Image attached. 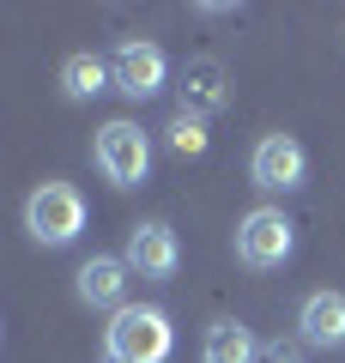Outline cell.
Masks as SVG:
<instances>
[{
    "mask_svg": "<svg viewBox=\"0 0 345 363\" xmlns=\"http://www.w3.org/2000/svg\"><path fill=\"white\" fill-rule=\"evenodd\" d=\"M170 351H176V327L158 303H128L103 327V357L115 363H170Z\"/></svg>",
    "mask_w": 345,
    "mask_h": 363,
    "instance_id": "obj_1",
    "label": "cell"
},
{
    "mask_svg": "<svg viewBox=\"0 0 345 363\" xmlns=\"http://www.w3.org/2000/svg\"><path fill=\"white\" fill-rule=\"evenodd\" d=\"M85 194H79L73 182H37L25 194V236L43 248H67L79 242V230H85Z\"/></svg>",
    "mask_w": 345,
    "mask_h": 363,
    "instance_id": "obj_2",
    "label": "cell"
},
{
    "mask_svg": "<svg viewBox=\"0 0 345 363\" xmlns=\"http://www.w3.org/2000/svg\"><path fill=\"white\" fill-rule=\"evenodd\" d=\"M297 255V224L285 206H255L236 218V260L248 272H273Z\"/></svg>",
    "mask_w": 345,
    "mask_h": 363,
    "instance_id": "obj_3",
    "label": "cell"
},
{
    "mask_svg": "<svg viewBox=\"0 0 345 363\" xmlns=\"http://www.w3.org/2000/svg\"><path fill=\"white\" fill-rule=\"evenodd\" d=\"M91 157H97V169H103L109 188H146V176H152V140H146V128H133V121H121V116L97 128Z\"/></svg>",
    "mask_w": 345,
    "mask_h": 363,
    "instance_id": "obj_4",
    "label": "cell"
},
{
    "mask_svg": "<svg viewBox=\"0 0 345 363\" xmlns=\"http://www.w3.org/2000/svg\"><path fill=\"white\" fill-rule=\"evenodd\" d=\"M248 182L261 194H297L309 182V152L297 133H261L248 152Z\"/></svg>",
    "mask_w": 345,
    "mask_h": 363,
    "instance_id": "obj_5",
    "label": "cell"
},
{
    "mask_svg": "<svg viewBox=\"0 0 345 363\" xmlns=\"http://www.w3.org/2000/svg\"><path fill=\"white\" fill-rule=\"evenodd\" d=\"M109 79H115L121 97L146 104V97H158L170 85V55L152 37H128V43H115V55H109Z\"/></svg>",
    "mask_w": 345,
    "mask_h": 363,
    "instance_id": "obj_6",
    "label": "cell"
},
{
    "mask_svg": "<svg viewBox=\"0 0 345 363\" xmlns=\"http://www.w3.org/2000/svg\"><path fill=\"white\" fill-rule=\"evenodd\" d=\"M121 260H128V272L152 279V285H170V279H176V267H182V242H176V230H170L164 218H140V224L128 230Z\"/></svg>",
    "mask_w": 345,
    "mask_h": 363,
    "instance_id": "obj_7",
    "label": "cell"
},
{
    "mask_svg": "<svg viewBox=\"0 0 345 363\" xmlns=\"http://www.w3.org/2000/svg\"><path fill=\"white\" fill-rule=\"evenodd\" d=\"M176 104H182V116H194V121L218 116V109L230 104V73H224V61H212V55L188 61V67H182V79H176Z\"/></svg>",
    "mask_w": 345,
    "mask_h": 363,
    "instance_id": "obj_8",
    "label": "cell"
},
{
    "mask_svg": "<svg viewBox=\"0 0 345 363\" xmlns=\"http://www.w3.org/2000/svg\"><path fill=\"white\" fill-rule=\"evenodd\" d=\"M73 297L85 309H128V260L121 255H91L85 267L73 272Z\"/></svg>",
    "mask_w": 345,
    "mask_h": 363,
    "instance_id": "obj_9",
    "label": "cell"
},
{
    "mask_svg": "<svg viewBox=\"0 0 345 363\" xmlns=\"http://www.w3.org/2000/svg\"><path fill=\"white\" fill-rule=\"evenodd\" d=\"M297 339L315 351H339L345 345V291H309L297 309Z\"/></svg>",
    "mask_w": 345,
    "mask_h": 363,
    "instance_id": "obj_10",
    "label": "cell"
},
{
    "mask_svg": "<svg viewBox=\"0 0 345 363\" xmlns=\"http://www.w3.org/2000/svg\"><path fill=\"white\" fill-rule=\"evenodd\" d=\"M61 91H67V104H97L103 91H115L109 55H91V49L67 55V61H61Z\"/></svg>",
    "mask_w": 345,
    "mask_h": 363,
    "instance_id": "obj_11",
    "label": "cell"
},
{
    "mask_svg": "<svg viewBox=\"0 0 345 363\" xmlns=\"http://www.w3.org/2000/svg\"><path fill=\"white\" fill-rule=\"evenodd\" d=\"M255 351H261V339L243 321H212L200 339V363H255Z\"/></svg>",
    "mask_w": 345,
    "mask_h": 363,
    "instance_id": "obj_12",
    "label": "cell"
},
{
    "mask_svg": "<svg viewBox=\"0 0 345 363\" xmlns=\"http://www.w3.org/2000/svg\"><path fill=\"white\" fill-rule=\"evenodd\" d=\"M164 145H170L176 157H200L212 140H206V121H194V116H182V109H176V116H170V128H164Z\"/></svg>",
    "mask_w": 345,
    "mask_h": 363,
    "instance_id": "obj_13",
    "label": "cell"
},
{
    "mask_svg": "<svg viewBox=\"0 0 345 363\" xmlns=\"http://www.w3.org/2000/svg\"><path fill=\"white\" fill-rule=\"evenodd\" d=\"M255 363H309V357H303V345H291V339H261Z\"/></svg>",
    "mask_w": 345,
    "mask_h": 363,
    "instance_id": "obj_14",
    "label": "cell"
},
{
    "mask_svg": "<svg viewBox=\"0 0 345 363\" xmlns=\"http://www.w3.org/2000/svg\"><path fill=\"white\" fill-rule=\"evenodd\" d=\"M0 339H6V327H0Z\"/></svg>",
    "mask_w": 345,
    "mask_h": 363,
    "instance_id": "obj_15",
    "label": "cell"
},
{
    "mask_svg": "<svg viewBox=\"0 0 345 363\" xmlns=\"http://www.w3.org/2000/svg\"><path fill=\"white\" fill-rule=\"evenodd\" d=\"M103 363H115V357H103Z\"/></svg>",
    "mask_w": 345,
    "mask_h": 363,
    "instance_id": "obj_16",
    "label": "cell"
}]
</instances>
